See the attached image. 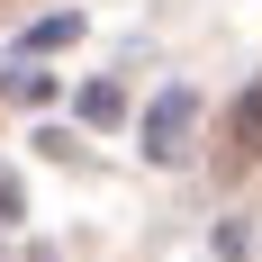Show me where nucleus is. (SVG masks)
Here are the masks:
<instances>
[{"label":"nucleus","instance_id":"obj_1","mask_svg":"<svg viewBox=\"0 0 262 262\" xmlns=\"http://www.w3.org/2000/svg\"><path fill=\"white\" fill-rule=\"evenodd\" d=\"M190 118H199V91H190V81H172V91L145 108V154H154V163H181V136H190Z\"/></svg>","mask_w":262,"mask_h":262},{"label":"nucleus","instance_id":"obj_2","mask_svg":"<svg viewBox=\"0 0 262 262\" xmlns=\"http://www.w3.org/2000/svg\"><path fill=\"white\" fill-rule=\"evenodd\" d=\"M0 91H9V100H27V108H46V100H54V73H27V63H9V73H0Z\"/></svg>","mask_w":262,"mask_h":262},{"label":"nucleus","instance_id":"obj_3","mask_svg":"<svg viewBox=\"0 0 262 262\" xmlns=\"http://www.w3.org/2000/svg\"><path fill=\"white\" fill-rule=\"evenodd\" d=\"M73 36H81V18H73V9H54V18H36V27H27V54H46V46H73Z\"/></svg>","mask_w":262,"mask_h":262},{"label":"nucleus","instance_id":"obj_4","mask_svg":"<svg viewBox=\"0 0 262 262\" xmlns=\"http://www.w3.org/2000/svg\"><path fill=\"white\" fill-rule=\"evenodd\" d=\"M235 154L244 163L262 154V91H244V108H235Z\"/></svg>","mask_w":262,"mask_h":262},{"label":"nucleus","instance_id":"obj_5","mask_svg":"<svg viewBox=\"0 0 262 262\" xmlns=\"http://www.w3.org/2000/svg\"><path fill=\"white\" fill-rule=\"evenodd\" d=\"M118 108H127V100H118V81H91V91H81V118H91V127H108Z\"/></svg>","mask_w":262,"mask_h":262}]
</instances>
